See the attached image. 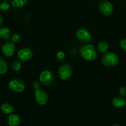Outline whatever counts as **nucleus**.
I'll return each instance as SVG.
<instances>
[{
    "instance_id": "obj_26",
    "label": "nucleus",
    "mask_w": 126,
    "mask_h": 126,
    "mask_svg": "<svg viewBox=\"0 0 126 126\" xmlns=\"http://www.w3.org/2000/svg\"><path fill=\"white\" fill-rule=\"evenodd\" d=\"M112 126H120L118 125V124H115V125H113Z\"/></svg>"
},
{
    "instance_id": "obj_22",
    "label": "nucleus",
    "mask_w": 126,
    "mask_h": 126,
    "mask_svg": "<svg viewBox=\"0 0 126 126\" xmlns=\"http://www.w3.org/2000/svg\"><path fill=\"white\" fill-rule=\"evenodd\" d=\"M119 94L122 97H125L126 95V87L125 86H121L119 88Z\"/></svg>"
},
{
    "instance_id": "obj_23",
    "label": "nucleus",
    "mask_w": 126,
    "mask_h": 126,
    "mask_svg": "<svg viewBox=\"0 0 126 126\" xmlns=\"http://www.w3.org/2000/svg\"><path fill=\"white\" fill-rule=\"evenodd\" d=\"M120 47H121L122 50L126 51V38L122 39L121 41V42H120Z\"/></svg>"
},
{
    "instance_id": "obj_13",
    "label": "nucleus",
    "mask_w": 126,
    "mask_h": 126,
    "mask_svg": "<svg viewBox=\"0 0 126 126\" xmlns=\"http://www.w3.org/2000/svg\"><path fill=\"white\" fill-rule=\"evenodd\" d=\"M20 123V118L17 114H11L7 119L8 126H18Z\"/></svg>"
},
{
    "instance_id": "obj_8",
    "label": "nucleus",
    "mask_w": 126,
    "mask_h": 126,
    "mask_svg": "<svg viewBox=\"0 0 126 126\" xmlns=\"http://www.w3.org/2000/svg\"><path fill=\"white\" fill-rule=\"evenodd\" d=\"M98 9L101 14L106 16L112 14L114 10V6L107 1H102L98 4Z\"/></svg>"
},
{
    "instance_id": "obj_20",
    "label": "nucleus",
    "mask_w": 126,
    "mask_h": 126,
    "mask_svg": "<svg viewBox=\"0 0 126 126\" xmlns=\"http://www.w3.org/2000/svg\"><path fill=\"white\" fill-rule=\"evenodd\" d=\"M11 68L14 71L17 72V71H19L22 68V63L20 61H15L12 63Z\"/></svg>"
},
{
    "instance_id": "obj_16",
    "label": "nucleus",
    "mask_w": 126,
    "mask_h": 126,
    "mask_svg": "<svg viewBox=\"0 0 126 126\" xmlns=\"http://www.w3.org/2000/svg\"><path fill=\"white\" fill-rule=\"evenodd\" d=\"M8 66L6 60L4 58L0 57V75H4L7 71Z\"/></svg>"
},
{
    "instance_id": "obj_10",
    "label": "nucleus",
    "mask_w": 126,
    "mask_h": 126,
    "mask_svg": "<svg viewBox=\"0 0 126 126\" xmlns=\"http://www.w3.org/2000/svg\"><path fill=\"white\" fill-rule=\"evenodd\" d=\"M15 49L16 48H15L14 43H12V41L6 42L1 46V51L2 54L7 57H9L14 55L15 52Z\"/></svg>"
},
{
    "instance_id": "obj_11",
    "label": "nucleus",
    "mask_w": 126,
    "mask_h": 126,
    "mask_svg": "<svg viewBox=\"0 0 126 126\" xmlns=\"http://www.w3.org/2000/svg\"><path fill=\"white\" fill-rule=\"evenodd\" d=\"M112 104L116 108H122L126 105V99L122 96H117L112 99Z\"/></svg>"
},
{
    "instance_id": "obj_25",
    "label": "nucleus",
    "mask_w": 126,
    "mask_h": 126,
    "mask_svg": "<svg viewBox=\"0 0 126 126\" xmlns=\"http://www.w3.org/2000/svg\"><path fill=\"white\" fill-rule=\"evenodd\" d=\"M3 22H4L3 17L0 15V28H1V27L2 25V24H3Z\"/></svg>"
},
{
    "instance_id": "obj_6",
    "label": "nucleus",
    "mask_w": 126,
    "mask_h": 126,
    "mask_svg": "<svg viewBox=\"0 0 126 126\" xmlns=\"http://www.w3.org/2000/svg\"><path fill=\"white\" fill-rule=\"evenodd\" d=\"M76 36L81 43H88L91 41V33L88 30L84 27H81L77 31Z\"/></svg>"
},
{
    "instance_id": "obj_18",
    "label": "nucleus",
    "mask_w": 126,
    "mask_h": 126,
    "mask_svg": "<svg viewBox=\"0 0 126 126\" xmlns=\"http://www.w3.org/2000/svg\"><path fill=\"white\" fill-rule=\"evenodd\" d=\"M11 7V4L8 0H4L0 3V9L1 11H6L9 10Z\"/></svg>"
},
{
    "instance_id": "obj_7",
    "label": "nucleus",
    "mask_w": 126,
    "mask_h": 126,
    "mask_svg": "<svg viewBox=\"0 0 126 126\" xmlns=\"http://www.w3.org/2000/svg\"><path fill=\"white\" fill-rule=\"evenodd\" d=\"M34 97L36 102L40 105H44L46 104L49 99L47 92L40 88L36 89L34 93Z\"/></svg>"
},
{
    "instance_id": "obj_21",
    "label": "nucleus",
    "mask_w": 126,
    "mask_h": 126,
    "mask_svg": "<svg viewBox=\"0 0 126 126\" xmlns=\"http://www.w3.org/2000/svg\"><path fill=\"white\" fill-rule=\"evenodd\" d=\"M11 41H12V43H14V44H17V43H18L19 42H20V41H21V34H19V33H14V34L11 36Z\"/></svg>"
},
{
    "instance_id": "obj_4",
    "label": "nucleus",
    "mask_w": 126,
    "mask_h": 126,
    "mask_svg": "<svg viewBox=\"0 0 126 126\" xmlns=\"http://www.w3.org/2000/svg\"><path fill=\"white\" fill-rule=\"evenodd\" d=\"M54 73L50 70H44L41 73L39 77V82L42 86L50 85L54 79Z\"/></svg>"
},
{
    "instance_id": "obj_9",
    "label": "nucleus",
    "mask_w": 126,
    "mask_h": 126,
    "mask_svg": "<svg viewBox=\"0 0 126 126\" xmlns=\"http://www.w3.org/2000/svg\"><path fill=\"white\" fill-rule=\"evenodd\" d=\"M17 58L20 61L27 62L32 59L33 53L30 49L28 47H23L17 52Z\"/></svg>"
},
{
    "instance_id": "obj_17",
    "label": "nucleus",
    "mask_w": 126,
    "mask_h": 126,
    "mask_svg": "<svg viewBox=\"0 0 126 126\" xmlns=\"http://www.w3.org/2000/svg\"><path fill=\"white\" fill-rule=\"evenodd\" d=\"M11 3L14 7L22 8L27 3V0H11Z\"/></svg>"
},
{
    "instance_id": "obj_12",
    "label": "nucleus",
    "mask_w": 126,
    "mask_h": 126,
    "mask_svg": "<svg viewBox=\"0 0 126 126\" xmlns=\"http://www.w3.org/2000/svg\"><path fill=\"white\" fill-rule=\"evenodd\" d=\"M0 109L2 111V113L6 114H12L14 110L13 105L10 103H8V102L2 103L0 106Z\"/></svg>"
},
{
    "instance_id": "obj_24",
    "label": "nucleus",
    "mask_w": 126,
    "mask_h": 126,
    "mask_svg": "<svg viewBox=\"0 0 126 126\" xmlns=\"http://www.w3.org/2000/svg\"><path fill=\"white\" fill-rule=\"evenodd\" d=\"M40 82L38 81H35L33 82V87H34L35 89H38L40 88Z\"/></svg>"
},
{
    "instance_id": "obj_19",
    "label": "nucleus",
    "mask_w": 126,
    "mask_h": 126,
    "mask_svg": "<svg viewBox=\"0 0 126 126\" xmlns=\"http://www.w3.org/2000/svg\"><path fill=\"white\" fill-rule=\"evenodd\" d=\"M65 57V53L61 50H59L56 53V59L59 62H63Z\"/></svg>"
},
{
    "instance_id": "obj_15",
    "label": "nucleus",
    "mask_w": 126,
    "mask_h": 126,
    "mask_svg": "<svg viewBox=\"0 0 126 126\" xmlns=\"http://www.w3.org/2000/svg\"><path fill=\"white\" fill-rule=\"evenodd\" d=\"M109 48V44L105 41H101L97 44V49L101 53H105L107 52Z\"/></svg>"
},
{
    "instance_id": "obj_5",
    "label": "nucleus",
    "mask_w": 126,
    "mask_h": 126,
    "mask_svg": "<svg viewBox=\"0 0 126 126\" xmlns=\"http://www.w3.org/2000/svg\"><path fill=\"white\" fill-rule=\"evenodd\" d=\"M8 87L11 91L16 93H21L25 89L24 81L20 79H13L8 83Z\"/></svg>"
},
{
    "instance_id": "obj_14",
    "label": "nucleus",
    "mask_w": 126,
    "mask_h": 126,
    "mask_svg": "<svg viewBox=\"0 0 126 126\" xmlns=\"http://www.w3.org/2000/svg\"><path fill=\"white\" fill-rule=\"evenodd\" d=\"M11 38V32L7 27L0 28V38L2 40L7 41Z\"/></svg>"
},
{
    "instance_id": "obj_1",
    "label": "nucleus",
    "mask_w": 126,
    "mask_h": 126,
    "mask_svg": "<svg viewBox=\"0 0 126 126\" xmlns=\"http://www.w3.org/2000/svg\"><path fill=\"white\" fill-rule=\"evenodd\" d=\"M79 54L80 56L88 61H93L97 57L98 53L96 48L92 44L85 43L79 48Z\"/></svg>"
},
{
    "instance_id": "obj_2",
    "label": "nucleus",
    "mask_w": 126,
    "mask_h": 126,
    "mask_svg": "<svg viewBox=\"0 0 126 126\" xmlns=\"http://www.w3.org/2000/svg\"><path fill=\"white\" fill-rule=\"evenodd\" d=\"M103 65L108 67H112L117 65L119 57L115 53L112 52H106L104 53L101 59Z\"/></svg>"
},
{
    "instance_id": "obj_3",
    "label": "nucleus",
    "mask_w": 126,
    "mask_h": 126,
    "mask_svg": "<svg viewBox=\"0 0 126 126\" xmlns=\"http://www.w3.org/2000/svg\"><path fill=\"white\" fill-rule=\"evenodd\" d=\"M73 68L69 63H63L59 66L58 69V75L62 80H67L71 77L72 75Z\"/></svg>"
}]
</instances>
